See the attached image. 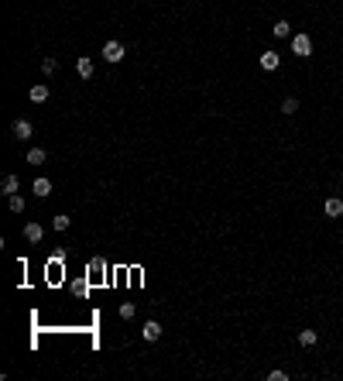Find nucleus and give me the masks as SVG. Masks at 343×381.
Here are the masks:
<instances>
[{
  "label": "nucleus",
  "mask_w": 343,
  "mask_h": 381,
  "mask_svg": "<svg viewBox=\"0 0 343 381\" xmlns=\"http://www.w3.org/2000/svg\"><path fill=\"white\" fill-rule=\"evenodd\" d=\"M52 227H55V230H69V216H65V213H58L55 220H52Z\"/></svg>",
  "instance_id": "19"
},
{
  "label": "nucleus",
  "mask_w": 343,
  "mask_h": 381,
  "mask_svg": "<svg viewBox=\"0 0 343 381\" xmlns=\"http://www.w3.org/2000/svg\"><path fill=\"white\" fill-rule=\"evenodd\" d=\"M134 313H137L134 302H120V320H134Z\"/></svg>",
  "instance_id": "18"
},
{
  "label": "nucleus",
  "mask_w": 343,
  "mask_h": 381,
  "mask_svg": "<svg viewBox=\"0 0 343 381\" xmlns=\"http://www.w3.org/2000/svg\"><path fill=\"white\" fill-rule=\"evenodd\" d=\"M141 337H144V340H158V337H161V326L154 323V320H148V323L141 326Z\"/></svg>",
  "instance_id": "7"
},
{
  "label": "nucleus",
  "mask_w": 343,
  "mask_h": 381,
  "mask_svg": "<svg viewBox=\"0 0 343 381\" xmlns=\"http://www.w3.org/2000/svg\"><path fill=\"white\" fill-rule=\"evenodd\" d=\"M76 72H79L82 79H90V76H93V58L79 55V58H76Z\"/></svg>",
  "instance_id": "6"
},
{
  "label": "nucleus",
  "mask_w": 343,
  "mask_h": 381,
  "mask_svg": "<svg viewBox=\"0 0 343 381\" xmlns=\"http://www.w3.org/2000/svg\"><path fill=\"white\" fill-rule=\"evenodd\" d=\"M7 206H11V213H24V196H7Z\"/></svg>",
  "instance_id": "11"
},
{
  "label": "nucleus",
  "mask_w": 343,
  "mask_h": 381,
  "mask_svg": "<svg viewBox=\"0 0 343 381\" xmlns=\"http://www.w3.org/2000/svg\"><path fill=\"white\" fill-rule=\"evenodd\" d=\"M41 162H45V151L41 148H31L28 151V165H41Z\"/></svg>",
  "instance_id": "16"
},
{
  "label": "nucleus",
  "mask_w": 343,
  "mask_h": 381,
  "mask_svg": "<svg viewBox=\"0 0 343 381\" xmlns=\"http://www.w3.org/2000/svg\"><path fill=\"white\" fill-rule=\"evenodd\" d=\"M41 234H45V227H41V223H28V227H24V237H28L31 244H38Z\"/></svg>",
  "instance_id": "8"
},
{
  "label": "nucleus",
  "mask_w": 343,
  "mask_h": 381,
  "mask_svg": "<svg viewBox=\"0 0 343 381\" xmlns=\"http://www.w3.org/2000/svg\"><path fill=\"white\" fill-rule=\"evenodd\" d=\"M292 52H295L299 58L309 55V52H312V41H309V35H295V38H292Z\"/></svg>",
  "instance_id": "1"
},
{
  "label": "nucleus",
  "mask_w": 343,
  "mask_h": 381,
  "mask_svg": "<svg viewBox=\"0 0 343 381\" xmlns=\"http://www.w3.org/2000/svg\"><path fill=\"white\" fill-rule=\"evenodd\" d=\"M103 58H107V62H120V58H124V45H120V41H107V45H103Z\"/></svg>",
  "instance_id": "3"
},
{
  "label": "nucleus",
  "mask_w": 343,
  "mask_h": 381,
  "mask_svg": "<svg viewBox=\"0 0 343 381\" xmlns=\"http://www.w3.org/2000/svg\"><path fill=\"white\" fill-rule=\"evenodd\" d=\"M0 189H4V196H14V192H18V175H4Z\"/></svg>",
  "instance_id": "10"
},
{
  "label": "nucleus",
  "mask_w": 343,
  "mask_h": 381,
  "mask_svg": "<svg viewBox=\"0 0 343 381\" xmlns=\"http://www.w3.org/2000/svg\"><path fill=\"white\" fill-rule=\"evenodd\" d=\"M41 72H45V76H55V72H58V58L48 55L45 62H41Z\"/></svg>",
  "instance_id": "13"
},
{
  "label": "nucleus",
  "mask_w": 343,
  "mask_h": 381,
  "mask_svg": "<svg viewBox=\"0 0 343 381\" xmlns=\"http://www.w3.org/2000/svg\"><path fill=\"white\" fill-rule=\"evenodd\" d=\"M268 381H288L285 371H268Z\"/></svg>",
  "instance_id": "20"
},
{
  "label": "nucleus",
  "mask_w": 343,
  "mask_h": 381,
  "mask_svg": "<svg viewBox=\"0 0 343 381\" xmlns=\"http://www.w3.org/2000/svg\"><path fill=\"white\" fill-rule=\"evenodd\" d=\"M295 110H299V100H295V96H285V103H282V114H295Z\"/></svg>",
  "instance_id": "15"
},
{
  "label": "nucleus",
  "mask_w": 343,
  "mask_h": 381,
  "mask_svg": "<svg viewBox=\"0 0 343 381\" xmlns=\"http://www.w3.org/2000/svg\"><path fill=\"white\" fill-rule=\"evenodd\" d=\"M278 65H282V58H278V52H265V55H261V69H265V72H275Z\"/></svg>",
  "instance_id": "4"
},
{
  "label": "nucleus",
  "mask_w": 343,
  "mask_h": 381,
  "mask_svg": "<svg viewBox=\"0 0 343 381\" xmlns=\"http://www.w3.org/2000/svg\"><path fill=\"white\" fill-rule=\"evenodd\" d=\"M31 103H45V100H48V86H45V83H38V86H31Z\"/></svg>",
  "instance_id": "9"
},
{
  "label": "nucleus",
  "mask_w": 343,
  "mask_h": 381,
  "mask_svg": "<svg viewBox=\"0 0 343 381\" xmlns=\"http://www.w3.org/2000/svg\"><path fill=\"white\" fill-rule=\"evenodd\" d=\"M11 131H14V137H21V141H28L35 127H31V120H24V117H18V120L11 124Z\"/></svg>",
  "instance_id": "2"
},
{
  "label": "nucleus",
  "mask_w": 343,
  "mask_h": 381,
  "mask_svg": "<svg viewBox=\"0 0 343 381\" xmlns=\"http://www.w3.org/2000/svg\"><path fill=\"white\" fill-rule=\"evenodd\" d=\"M35 192H38V196H48V192H52V182H48V179H35Z\"/></svg>",
  "instance_id": "17"
},
{
  "label": "nucleus",
  "mask_w": 343,
  "mask_h": 381,
  "mask_svg": "<svg viewBox=\"0 0 343 381\" xmlns=\"http://www.w3.org/2000/svg\"><path fill=\"white\" fill-rule=\"evenodd\" d=\"M271 31H275V38H288V35H292V24H288V21H278Z\"/></svg>",
  "instance_id": "12"
},
{
  "label": "nucleus",
  "mask_w": 343,
  "mask_h": 381,
  "mask_svg": "<svg viewBox=\"0 0 343 381\" xmlns=\"http://www.w3.org/2000/svg\"><path fill=\"white\" fill-rule=\"evenodd\" d=\"M316 340H319V337H316V330H302V333H299V343H302V347H312Z\"/></svg>",
  "instance_id": "14"
},
{
  "label": "nucleus",
  "mask_w": 343,
  "mask_h": 381,
  "mask_svg": "<svg viewBox=\"0 0 343 381\" xmlns=\"http://www.w3.org/2000/svg\"><path fill=\"white\" fill-rule=\"evenodd\" d=\"M323 210H326V216H333V220H336V216L343 213V199H336V196H329V199L323 203Z\"/></svg>",
  "instance_id": "5"
}]
</instances>
